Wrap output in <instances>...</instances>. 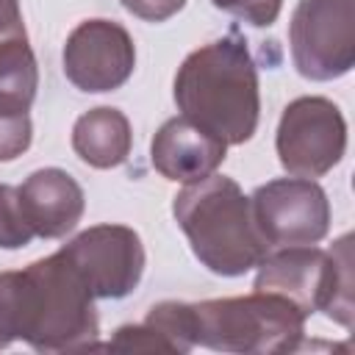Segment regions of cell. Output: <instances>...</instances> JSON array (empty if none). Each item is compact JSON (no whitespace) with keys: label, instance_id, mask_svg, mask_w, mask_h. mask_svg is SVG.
I'll use <instances>...</instances> for the list:
<instances>
[{"label":"cell","instance_id":"6da1fadb","mask_svg":"<svg viewBox=\"0 0 355 355\" xmlns=\"http://www.w3.org/2000/svg\"><path fill=\"white\" fill-rule=\"evenodd\" d=\"M175 103L180 116L225 144H244L255 136L261 116L258 67L236 28L183 58L175 75Z\"/></svg>","mask_w":355,"mask_h":355},{"label":"cell","instance_id":"7a4b0ae2","mask_svg":"<svg viewBox=\"0 0 355 355\" xmlns=\"http://www.w3.org/2000/svg\"><path fill=\"white\" fill-rule=\"evenodd\" d=\"M172 214L194 258L219 277H241L258 266L269 244L255 227L250 197L233 178L208 175L172 197Z\"/></svg>","mask_w":355,"mask_h":355},{"label":"cell","instance_id":"3957f363","mask_svg":"<svg viewBox=\"0 0 355 355\" xmlns=\"http://www.w3.org/2000/svg\"><path fill=\"white\" fill-rule=\"evenodd\" d=\"M94 297L75 266L53 252L17 272V341L36 352L97 347Z\"/></svg>","mask_w":355,"mask_h":355},{"label":"cell","instance_id":"277c9868","mask_svg":"<svg viewBox=\"0 0 355 355\" xmlns=\"http://www.w3.org/2000/svg\"><path fill=\"white\" fill-rule=\"evenodd\" d=\"M194 344L233 355H283L305 341V313L277 294L191 302Z\"/></svg>","mask_w":355,"mask_h":355},{"label":"cell","instance_id":"5b68a950","mask_svg":"<svg viewBox=\"0 0 355 355\" xmlns=\"http://www.w3.org/2000/svg\"><path fill=\"white\" fill-rule=\"evenodd\" d=\"M252 288L288 300L305 316L322 311L327 319L349 330L352 327L349 236H341L330 252L313 244L266 250V255L258 261V275Z\"/></svg>","mask_w":355,"mask_h":355},{"label":"cell","instance_id":"8992f818","mask_svg":"<svg viewBox=\"0 0 355 355\" xmlns=\"http://www.w3.org/2000/svg\"><path fill=\"white\" fill-rule=\"evenodd\" d=\"M294 69L305 80L344 78L355 64V0H300L288 22Z\"/></svg>","mask_w":355,"mask_h":355},{"label":"cell","instance_id":"52a82bcc","mask_svg":"<svg viewBox=\"0 0 355 355\" xmlns=\"http://www.w3.org/2000/svg\"><path fill=\"white\" fill-rule=\"evenodd\" d=\"M275 150L280 166L294 178H322L347 153V119L341 108L319 94L291 100L277 122Z\"/></svg>","mask_w":355,"mask_h":355},{"label":"cell","instance_id":"ba28073f","mask_svg":"<svg viewBox=\"0 0 355 355\" xmlns=\"http://www.w3.org/2000/svg\"><path fill=\"white\" fill-rule=\"evenodd\" d=\"M83 277L94 300H122L144 275V244L128 225H94L58 250Z\"/></svg>","mask_w":355,"mask_h":355},{"label":"cell","instance_id":"9c48e42d","mask_svg":"<svg viewBox=\"0 0 355 355\" xmlns=\"http://www.w3.org/2000/svg\"><path fill=\"white\" fill-rule=\"evenodd\" d=\"M252 219L272 247L319 244L330 230L327 191L311 178H275L250 197Z\"/></svg>","mask_w":355,"mask_h":355},{"label":"cell","instance_id":"30bf717a","mask_svg":"<svg viewBox=\"0 0 355 355\" xmlns=\"http://www.w3.org/2000/svg\"><path fill=\"white\" fill-rule=\"evenodd\" d=\"M61 61L75 89L103 94L130 80L136 69V44L128 28L114 19H83L69 31Z\"/></svg>","mask_w":355,"mask_h":355},{"label":"cell","instance_id":"8fae6325","mask_svg":"<svg viewBox=\"0 0 355 355\" xmlns=\"http://www.w3.org/2000/svg\"><path fill=\"white\" fill-rule=\"evenodd\" d=\"M227 155V144L186 116L166 119L150 141V164L175 183H194L214 175Z\"/></svg>","mask_w":355,"mask_h":355},{"label":"cell","instance_id":"7c38bea8","mask_svg":"<svg viewBox=\"0 0 355 355\" xmlns=\"http://www.w3.org/2000/svg\"><path fill=\"white\" fill-rule=\"evenodd\" d=\"M28 222L39 239H64L83 216L86 194L80 183L58 166L36 169L19 186Z\"/></svg>","mask_w":355,"mask_h":355},{"label":"cell","instance_id":"4fadbf2b","mask_svg":"<svg viewBox=\"0 0 355 355\" xmlns=\"http://www.w3.org/2000/svg\"><path fill=\"white\" fill-rule=\"evenodd\" d=\"M72 150L94 169H114L125 164L133 150L130 119L111 105L89 108L72 125Z\"/></svg>","mask_w":355,"mask_h":355},{"label":"cell","instance_id":"5bb4252c","mask_svg":"<svg viewBox=\"0 0 355 355\" xmlns=\"http://www.w3.org/2000/svg\"><path fill=\"white\" fill-rule=\"evenodd\" d=\"M36 89L39 67L28 44L19 0H0V97L31 108Z\"/></svg>","mask_w":355,"mask_h":355},{"label":"cell","instance_id":"9a60e30c","mask_svg":"<svg viewBox=\"0 0 355 355\" xmlns=\"http://www.w3.org/2000/svg\"><path fill=\"white\" fill-rule=\"evenodd\" d=\"M144 322L158 330L166 344L172 347L175 355H186L191 352L197 344H194V319H191V302H178V300H164V302H155Z\"/></svg>","mask_w":355,"mask_h":355},{"label":"cell","instance_id":"2e32d148","mask_svg":"<svg viewBox=\"0 0 355 355\" xmlns=\"http://www.w3.org/2000/svg\"><path fill=\"white\" fill-rule=\"evenodd\" d=\"M33 239L36 233L28 222L19 186L0 183V250H19Z\"/></svg>","mask_w":355,"mask_h":355},{"label":"cell","instance_id":"e0dca14e","mask_svg":"<svg viewBox=\"0 0 355 355\" xmlns=\"http://www.w3.org/2000/svg\"><path fill=\"white\" fill-rule=\"evenodd\" d=\"M28 111L31 108L0 97V161H14L31 147L33 125Z\"/></svg>","mask_w":355,"mask_h":355},{"label":"cell","instance_id":"ac0fdd59","mask_svg":"<svg viewBox=\"0 0 355 355\" xmlns=\"http://www.w3.org/2000/svg\"><path fill=\"white\" fill-rule=\"evenodd\" d=\"M105 347L108 349H119V352H172L166 338L158 330H153L147 322H141V324H122Z\"/></svg>","mask_w":355,"mask_h":355},{"label":"cell","instance_id":"d6986e66","mask_svg":"<svg viewBox=\"0 0 355 355\" xmlns=\"http://www.w3.org/2000/svg\"><path fill=\"white\" fill-rule=\"evenodd\" d=\"M219 11H227L252 28H269L277 22L283 0H211Z\"/></svg>","mask_w":355,"mask_h":355},{"label":"cell","instance_id":"ffe728a7","mask_svg":"<svg viewBox=\"0 0 355 355\" xmlns=\"http://www.w3.org/2000/svg\"><path fill=\"white\" fill-rule=\"evenodd\" d=\"M17 341V272H0V349Z\"/></svg>","mask_w":355,"mask_h":355},{"label":"cell","instance_id":"44dd1931","mask_svg":"<svg viewBox=\"0 0 355 355\" xmlns=\"http://www.w3.org/2000/svg\"><path fill=\"white\" fill-rule=\"evenodd\" d=\"M119 3L125 6V11H130L144 22H166L186 6V0H119Z\"/></svg>","mask_w":355,"mask_h":355}]
</instances>
